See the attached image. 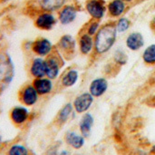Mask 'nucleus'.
Returning <instances> with one entry per match:
<instances>
[{
    "label": "nucleus",
    "instance_id": "f257e3e1",
    "mask_svg": "<svg viewBox=\"0 0 155 155\" xmlns=\"http://www.w3.org/2000/svg\"><path fill=\"white\" fill-rule=\"evenodd\" d=\"M117 35L118 32L114 21L107 22L101 25L100 29L94 36V54L96 55H104L107 54L116 43Z\"/></svg>",
    "mask_w": 155,
    "mask_h": 155
},
{
    "label": "nucleus",
    "instance_id": "f03ea898",
    "mask_svg": "<svg viewBox=\"0 0 155 155\" xmlns=\"http://www.w3.org/2000/svg\"><path fill=\"white\" fill-rule=\"evenodd\" d=\"M15 76L14 64L6 52L0 53V91L5 90Z\"/></svg>",
    "mask_w": 155,
    "mask_h": 155
},
{
    "label": "nucleus",
    "instance_id": "7ed1b4c3",
    "mask_svg": "<svg viewBox=\"0 0 155 155\" xmlns=\"http://www.w3.org/2000/svg\"><path fill=\"white\" fill-rule=\"evenodd\" d=\"M64 57L58 52V50L54 47L53 52L46 56L45 66H46V77L54 80L58 77L61 68L64 65Z\"/></svg>",
    "mask_w": 155,
    "mask_h": 155
},
{
    "label": "nucleus",
    "instance_id": "20e7f679",
    "mask_svg": "<svg viewBox=\"0 0 155 155\" xmlns=\"http://www.w3.org/2000/svg\"><path fill=\"white\" fill-rule=\"evenodd\" d=\"M84 8L94 20L101 21L107 13V4L104 0H86Z\"/></svg>",
    "mask_w": 155,
    "mask_h": 155
},
{
    "label": "nucleus",
    "instance_id": "39448f33",
    "mask_svg": "<svg viewBox=\"0 0 155 155\" xmlns=\"http://www.w3.org/2000/svg\"><path fill=\"white\" fill-rule=\"evenodd\" d=\"M76 40L71 35H64L55 47L64 59H71L75 53Z\"/></svg>",
    "mask_w": 155,
    "mask_h": 155
},
{
    "label": "nucleus",
    "instance_id": "423d86ee",
    "mask_svg": "<svg viewBox=\"0 0 155 155\" xmlns=\"http://www.w3.org/2000/svg\"><path fill=\"white\" fill-rule=\"evenodd\" d=\"M31 50L39 57H46L54 49L52 42L47 38L41 37L31 42Z\"/></svg>",
    "mask_w": 155,
    "mask_h": 155
},
{
    "label": "nucleus",
    "instance_id": "0eeeda50",
    "mask_svg": "<svg viewBox=\"0 0 155 155\" xmlns=\"http://www.w3.org/2000/svg\"><path fill=\"white\" fill-rule=\"evenodd\" d=\"M58 19L51 12H40L35 20V25L44 31H49L54 28Z\"/></svg>",
    "mask_w": 155,
    "mask_h": 155
},
{
    "label": "nucleus",
    "instance_id": "6e6552de",
    "mask_svg": "<svg viewBox=\"0 0 155 155\" xmlns=\"http://www.w3.org/2000/svg\"><path fill=\"white\" fill-rule=\"evenodd\" d=\"M78 8L75 5L72 4H65L59 11H58V16L57 19L58 21L64 25H67L72 24L77 17L78 14Z\"/></svg>",
    "mask_w": 155,
    "mask_h": 155
},
{
    "label": "nucleus",
    "instance_id": "1a4fd4ad",
    "mask_svg": "<svg viewBox=\"0 0 155 155\" xmlns=\"http://www.w3.org/2000/svg\"><path fill=\"white\" fill-rule=\"evenodd\" d=\"M94 101V97L89 92L82 93L75 97L73 103V106L76 113L84 114L90 109Z\"/></svg>",
    "mask_w": 155,
    "mask_h": 155
},
{
    "label": "nucleus",
    "instance_id": "9d476101",
    "mask_svg": "<svg viewBox=\"0 0 155 155\" xmlns=\"http://www.w3.org/2000/svg\"><path fill=\"white\" fill-rule=\"evenodd\" d=\"M109 84L106 78L98 77L94 79L89 84V93L94 97L99 98L103 96L108 90Z\"/></svg>",
    "mask_w": 155,
    "mask_h": 155
},
{
    "label": "nucleus",
    "instance_id": "9b49d317",
    "mask_svg": "<svg viewBox=\"0 0 155 155\" xmlns=\"http://www.w3.org/2000/svg\"><path fill=\"white\" fill-rule=\"evenodd\" d=\"M78 47L79 51L84 55L91 54L94 50V36L90 35L86 32H82L78 37Z\"/></svg>",
    "mask_w": 155,
    "mask_h": 155
},
{
    "label": "nucleus",
    "instance_id": "f8f14e48",
    "mask_svg": "<svg viewBox=\"0 0 155 155\" xmlns=\"http://www.w3.org/2000/svg\"><path fill=\"white\" fill-rule=\"evenodd\" d=\"M38 93L33 84H27L20 90V100L26 106H33L38 101Z\"/></svg>",
    "mask_w": 155,
    "mask_h": 155
},
{
    "label": "nucleus",
    "instance_id": "ddd939ff",
    "mask_svg": "<svg viewBox=\"0 0 155 155\" xmlns=\"http://www.w3.org/2000/svg\"><path fill=\"white\" fill-rule=\"evenodd\" d=\"M65 3L66 0H35V5L40 12L59 11Z\"/></svg>",
    "mask_w": 155,
    "mask_h": 155
},
{
    "label": "nucleus",
    "instance_id": "4468645a",
    "mask_svg": "<svg viewBox=\"0 0 155 155\" xmlns=\"http://www.w3.org/2000/svg\"><path fill=\"white\" fill-rule=\"evenodd\" d=\"M127 11V4L123 0H111L107 4V13L111 18L118 19Z\"/></svg>",
    "mask_w": 155,
    "mask_h": 155
},
{
    "label": "nucleus",
    "instance_id": "2eb2a0df",
    "mask_svg": "<svg viewBox=\"0 0 155 155\" xmlns=\"http://www.w3.org/2000/svg\"><path fill=\"white\" fill-rule=\"evenodd\" d=\"M144 37L140 32H132L125 39V45L131 51H139L144 46Z\"/></svg>",
    "mask_w": 155,
    "mask_h": 155
},
{
    "label": "nucleus",
    "instance_id": "dca6fc26",
    "mask_svg": "<svg viewBox=\"0 0 155 155\" xmlns=\"http://www.w3.org/2000/svg\"><path fill=\"white\" fill-rule=\"evenodd\" d=\"M32 84L39 95L49 94L53 91V88H54V84H53L52 80L47 78V77L35 78Z\"/></svg>",
    "mask_w": 155,
    "mask_h": 155
},
{
    "label": "nucleus",
    "instance_id": "f3484780",
    "mask_svg": "<svg viewBox=\"0 0 155 155\" xmlns=\"http://www.w3.org/2000/svg\"><path fill=\"white\" fill-rule=\"evenodd\" d=\"M30 74L35 78H42L46 76L45 60L42 57L35 58L30 65Z\"/></svg>",
    "mask_w": 155,
    "mask_h": 155
},
{
    "label": "nucleus",
    "instance_id": "a211bd4d",
    "mask_svg": "<svg viewBox=\"0 0 155 155\" xmlns=\"http://www.w3.org/2000/svg\"><path fill=\"white\" fill-rule=\"evenodd\" d=\"M10 117H11V120L14 122V124L17 125H21L27 121L29 117V112L25 107L17 106V107H15L11 111Z\"/></svg>",
    "mask_w": 155,
    "mask_h": 155
},
{
    "label": "nucleus",
    "instance_id": "6ab92c4d",
    "mask_svg": "<svg viewBox=\"0 0 155 155\" xmlns=\"http://www.w3.org/2000/svg\"><path fill=\"white\" fill-rule=\"evenodd\" d=\"M94 117L89 113L84 114V116L82 117L80 124H79V129H80L82 135L84 138H88L90 136L92 128L94 126Z\"/></svg>",
    "mask_w": 155,
    "mask_h": 155
},
{
    "label": "nucleus",
    "instance_id": "aec40b11",
    "mask_svg": "<svg viewBox=\"0 0 155 155\" xmlns=\"http://www.w3.org/2000/svg\"><path fill=\"white\" fill-rule=\"evenodd\" d=\"M79 79V73L76 69H68L61 77V84L64 88H70L74 86Z\"/></svg>",
    "mask_w": 155,
    "mask_h": 155
},
{
    "label": "nucleus",
    "instance_id": "412c9836",
    "mask_svg": "<svg viewBox=\"0 0 155 155\" xmlns=\"http://www.w3.org/2000/svg\"><path fill=\"white\" fill-rule=\"evenodd\" d=\"M65 142L68 145L73 147L75 150L81 149L84 145V137L79 135L74 132H68L65 134Z\"/></svg>",
    "mask_w": 155,
    "mask_h": 155
},
{
    "label": "nucleus",
    "instance_id": "4be33fe9",
    "mask_svg": "<svg viewBox=\"0 0 155 155\" xmlns=\"http://www.w3.org/2000/svg\"><path fill=\"white\" fill-rule=\"evenodd\" d=\"M73 110H74V106H73L72 104L68 103V104H64L58 113V115H57L58 124H65L68 121V119L70 118V116H71V114L73 113Z\"/></svg>",
    "mask_w": 155,
    "mask_h": 155
},
{
    "label": "nucleus",
    "instance_id": "5701e85b",
    "mask_svg": "<svg viewBox=\"0 0 155 155\" xmlns=\"http://www.w3.org/2000/svg\"><path fill=\"white\" fill-rule=\"evenodd\" d=\"M142 58L143 63L148 65L155 64V44L150 45L144 49V51L143 52Z\"/></svg>",
    "mask_w": 155,
    "mask_h": 155
},
{
    "label": "nucleus",
    "instance_id": "b1692460",
    "mask_svg": "<svg viewBox=\"0 0 155 155\" xmlns=\"http://www.w3.org/2000/svg\"><path fill=\"white\" fill-rule=\"evenodd\" d=\"M131 25H132V22L128 17L122 16L118 18L117 21H115V26H116V30L118 34H123L128 31L129 28L131 27Z\"/></svg>",
    "mask_w": 155,
    "mask_h": 155
},
{
    "label": "nucleus",
    "instance_id": "393cba45",
    "mask_svg": "<svg viewBox=\"0 0 155 155\" xmlns=\"http://www.w3.org/2000/svg\"><path fill=\"white\" fill-rule=\"evenodd\" d=\"M101 21H98V20H94L92 19L85 26V31L87 34H89L90 35L92 36H94L96 35V33L98 32V30L100 29L101 27Z\"/></svg>",
    "mask_w": 155,
    "mask_h": 155
},
{
    "label": "nucleus",
    "instance_id": "a878e982",
    "mask_svg": "<svg viewBox=\"0 0 155 155\" xmlns=\"http://www.w3.org/2000/svg\"><path fill=\"white\" fill-rule=\"evenodd\" d=\"M114 62L117 65H119V66L124 65L127 63V55H126L125 52L123 49H117L114 52Z\"/></svg>",
    "mask_w": 155,
    "mask_h": 155
},
{
    "label": "nucleus",
    "instance_id": "bb28decb",
    "mask_svg": "<svg viewBox=\"0 0 155 155\" xmlns=\"http://www.w3.org/2000/svg\"><path fill=\"white\" fill-rule=\"evenodd\" d=\"M7 155H29V152L24 145L14 144L8 150Z\"/></svg>",
    "mask_w": 155,
    "mask_h": 155
},
{
    "label": "nucleus",
    "instance_id": "cd10ccee",
    "mask_svg": "<svg viewBox=\"0 0 155 155\" xmlns=\"http://www.w3.org/2000/svg\"><path fill=\"white\" fill-rule=\"evenodd\" d=\"M58 147L56 146H53L51 148L48 149L47 153H46V155H58Z\"/></svg>",
    "mask_w": 155,
    "mask_h": 155
},
{
    "label": "nucleus",
    "instance_id": "c85d7f7f",
    "mask_svg": "<svg viewBox=\"0 0 155 155\" xmlns=\"http://www.w3.org/2000/svg\"><path fill=\"white\" fill-rule=\"evenodd\" d=\"M151 27H152V29H153L155 31V16L153 18V20L151 21Z\"/></svg>",
    "mask_w": 155,
    "mask_h": 155
},
{
    "label": "nucleus",
    "instance_id": "c756f323",
    "mask_svg": "<svg viewBox=\"0 0 155 155\" xmlns=\"http://www.w3.org/2000/svg\"><path fill=\"white\" fill-rule=\"evenodd\" d=\"M58 155H69V153H68L67 151H65V150H64V151H62V152H61V153H60Z\"/></svg>",
    "mask_w": 155,
    "mask_h": 155
},
{
    "label": "nucleus",
    "instance_id": "7c9ffc66",
    "mask_svg": "<svg viewBox=\"0 0 155 155\" xmlns=\"http://www.w3.org/2000/svg\"><path fill=\"white\" fill-rule=\"evenodd\" d=\"M123 1H124L126 4H131V3H133V2H134L135 0H123Z\"/></svg>",
    "mask_w": 155,
    "mask_h": 155
},
{
    "label": "nucleus",
    "instance_id": "2f4dec72",
    "mask_svg": "<svg viewBox=\"0 0 155 155\" xmlns=\"http://www.w3.org/2000/svg\"><path fill=\"white\" fill-rule=\"evenodd\" d=\"M151 153H153V155H155V145L153 146V148H152V150H151Z\"/></svg>",
    "mask_w": 155,
    "mask_h": 155
},
{
    "label": "nucleus",
    "instance_id": "473e14b6",
    "mask_svg": "<svg viewBox=\"0 0 155 155\" xmlns=\"http://www.w3.org/2000/svg\"><path fill=\"white\" fill-rule=\"evenodd\" d=\"M8 1H10V0H0V4H5Z\"/></svg>",
    "mask_w": 155,
    "mask_h": 155
},
{
    "label": "nucleus",
    "instance_id": "72a5a7b5",
    "mask_svg": "<svg viewBox=\"0 0 155 155\" xmlns=\"http://www.w3.org/2000/svg\"><path fill=\"white\" fill-rule=\"evenodd\" d=\"M154 7H155V3H154Z\"/></svg>",
    "mask_w": 155,
    "mask_h": 155
}]
</instances>
